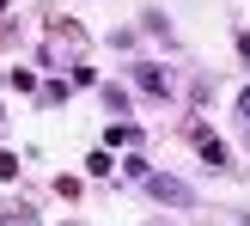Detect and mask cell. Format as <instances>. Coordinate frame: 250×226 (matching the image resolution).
<instances>
[{"instance_id":"obj_1","label":"cell","mask_w":250,"mask_h":226,"mask_svg":"<svg viewBox=\"0 0 250 226\" xmlns=\"http://www.w3.org/2000/svg\"><path fill=\"white\" fill-rule=\"evenodd\" d=\"M134 80H141L146 92H171V73H165V68H141V73H134Z\"/></svg>"}]
</instances>
